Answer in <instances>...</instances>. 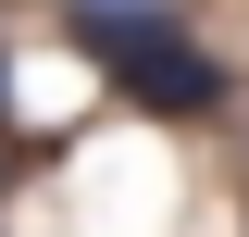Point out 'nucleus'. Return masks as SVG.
Wrapping results in <instances>:
<instances>
[{
	"label": "nucleus",
	"mask_w": 249,
	"mask_h": 237,
	"mask_svg": "<svg viewBox=\"0 0 249 237\" xmlns=\"http://www.w3.org/2000/svg\"><path fill=\"white\" fill-rule=\"evenodd\" d=\"M62 25L88 38V50H124L137 25H175V0H62Z\"/></svg>",
	"instance_id": "f03ea898"
},
{
	"label": "nucleus",
	"mask_w": 249,
	"mask_h": 237,
	"mask_svg": "<svg viewBox=\"0 0 249 237\" xmlns=\"http://www.w3.org/2000/svg\"><path fill=\"white\" fill-rule=\"evenodd\" d=\"M100 62H112V88L137 100V113H175V125H199V113H224V88H237V75H224V62L199 50L187 25H137L124 50H100Z\"/></svg>",
	"instance_id": "f257e3e1"
},
{
	"label": "nucleus",
	"mask_w": 249,
	"mask_h": 237,
	"mask_svg": "<svg viewBox=\"0 0 249 237\" xmlns=\"http://www.w3.org/2000/svg\"><path fill=\"white\" fill-rule=\"evenodd\" d=\"M0 113H13V62H0Z\"/></svg>",
	"instance_id": "7ed1b4c3"
}]
</instances>
